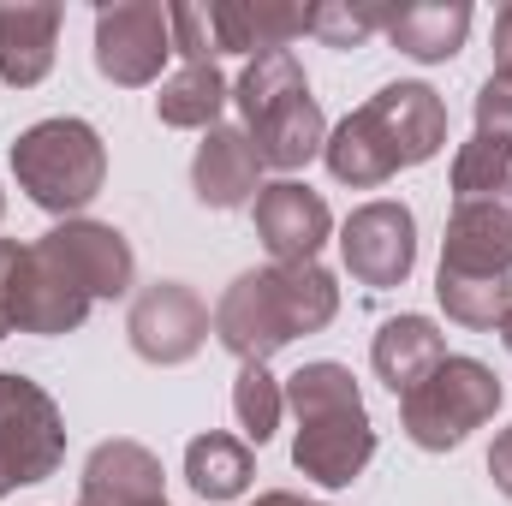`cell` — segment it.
Wrapping results in <instances>:
<instances>
[{
	"instance_id": "cb8c5ba5",
	"label": "cell",
	"mask_w": 512,
	"mask_h": 506,
	"mask_svg": "<svg viewBox=\"0 0 512 506\" xmlns=\"http://www.w3.org/2000/svg\"><path fill=\"white\" fill-rule=\"evenodd\" d=\"M512 185V149H501L495 137H465L459 155H453V197L459 203H477V197H501Z\"/></svg>"
},
{
	"instance_id": "4fadbf2b",
	"label": "cell",
	"mask_w": 512,
	"mask_h": 506,
	"mask_svg": "<svg viewBox=\"0 0 512 506\" xmlns=\"http://www.w3.org/2000/svg\"><path fill=\"white\" fill-rule=\"evenodd\" d=\"M441 268H447V274L512 280V185L501 197L453 203L447 239H441Z\"/></svg>"
},
{
	"instance_id": "8992f818",
	"label": "cell",
	"mask_w": 512,
	"mask_h": 506,
	"mask_svg": "<svg viewBox=\"0 0 512 506\" xmlns=\"http://www.w3.org/2000/svg\"><path fill=\"white\" fill-rule=\"evenodd\" d=\"M507 387L501 376L483 364V358H447L429 381H417L405 399H399V429L411 435V447L423 453H447L459 447L471 429H483L495 411H501Z\"/></svg>"
},
{
	"instance_id": "5bb4252c",
	"label": "cell",
	"mask_w": 512,
	"mask_h": 506,
	"mask_svg": "<svg viewBox=\"0 0 512 506\" xmlns=\"http://www.w3.org/2000/svg\"><path fill=\"white\" fill-rule=\"evenodd\" d=\"M42 245L72 268V280L90 298H126L131 292L137 256H131L120 227H108V221H60L54 233H42Z\"/></svg>"
},
{
	"instance_id": "5b68a950",
	"label": "cell",
	"mask_w": 512,
	"mask_h": 506,
	"mask_svg": "<svg viewBox=\"0 0 512 506\" xmlns=\"http://www.w3.org/2000/svg\"><path fill=\"white\" fill-rule=\"evenodd\" d=\"M12 179L36 209L72 221L102 197V179H108L102 131L90 120H36L12 143Z\"/></svg>"
},
{
	"instance_id": "9a60e30c",
	"label": "cell",
	"mask_w": 512,
	"mask_h": 506,
	"mask_svg": "<svg viewBox=\"0 0 512 506\" xmlns=\"http://www.w3.org/2000/svg\"><path fill=\"white\" fill-rule=\"evenodd\" d=\"M167 471L143 441H102L84 459L78 506H161Z\"/></svg>"
},
{
	"instance_id": "7c38bea8",
	"label": "cell",
	"mask_w": 512,
	"mask_h": 506,
	"mask_svg": "<svg viewBox=\"0 0 512 506\" xmlns=\"http://www.w3.org/2000/svg\"><path fill=\"white\" fill-rule=\"evenodd\" d=\"M251 215H256V239H262V251L274 256V262H316V251L334 233V215H328L322 191H310L298 179L262 185Z\"/></svg>"
},
{
	"instance_id": "d4e9b609",
	"label": "cell",
	"mask_w": 512,
	"mask_h": 506,
	"mask_svg": "<svg viewBox=\"0 0 512 506\" xmlns=\"http://www.w3.org/2000/svg\"><path fill=\"white\" fill-rule=\"evenodd\" d=\"M233 411H239V429L245 441H268L280 429V411H286V381L268 376V364H239L233 376Z\"/></svg>"
},
{
	"instance_id": "ba28073f",
	"label": "cell",
	"mask_w": 512,
	"mask_h": 506,
	"mask_svg": "<svg viewBox=\"0 0 512 506\" xmlns=\"http://www.w3.org/2000/svg\"><path fill=\"white\" fill-rule=\"evenodd\" d=\"M173 54V24L161 0H108L96 6V72L120 90H143L161 78Z\"/></svg>"
},
{
	"instance_id": "d6986e66",
	"label": "cell",
	"mask_w": 512,
	"mask_h": 506,
	"mask_svg": "<svg viewBox=\"0 0 512 506\" xmlns=\"http://www.w3.org/2000/svg\"><path fill=\"white\" fill-rule=\"evenodd\" d=\"M221 54H274L292 48V36L310 30V6H280V0H209Z\"/></svg>"
},
{
	"instance_id": "484cf974",
	"label": "cell",
	"mask_w": 512,
	"mask_h": 506,
	"mask_svg": "<svg viewBox=\"0 0 512 506\" xmlns=\"http://www.w3.org/2000/svg\"><path fill=\"white\" fill-rule=\"evenodd\" d=\"M393 6L382 0H316L310 6V36H322L328 48H364L376 30H387Z\"/></svg>"
},
{
	"instance_id": "e0dca14e",
	"label": "cell",
	"mask_w": 512,
	"mask_h": 506,
	"mask_svg": "<svg viewBox=\"0 0 512 506\" xmlns=\"http://www.w3.org/2000/svg\"><path fill=\"white\" fill-rule=\"evenodd\" d=\"M60 24L66 12L54 0H0V78L12 90H30L54 72Z\"/></svg>"
},
{
	"instance_id": "9c48e42d",
	"label": "cell",
	"mask_w": 512,
	"mask_h": 506,
	"mask_svg": "<svg viewBox=\"0 0 512 506\" xmlns=\"http://www.w3.org/2000/svg\"><path fill=\"white\" fill-rule=\"evenodd\" d=\"M126 334H131V352L143 364H191L203 352V340L215 334L209 322V304L197 298V286L185 280H155L131 298V316H126Z\"/></svg>"
},
{
	"instance_id": "30bf717a",
	"label": "cell",
	"mask_w": 512,
	"mask_h": 506,
	"mask_svg": "<svg viewBox=\"0 0 512 506\" xmlns=\"http://www.w3.org/2000/svg\"><path fill=\"white\" fill-rule=\"evenodd\" d=\"M340 256H346V274L370 292L387 286H405L411 268H417V221L405 203H358L340 227Z\"/></svg>"
},
{
	"instance_id": "7a4b0ae2",
	"label": "cell",
	"mask_w": 512,
	"mask_h": 506,
	"mask_svg": "<svg viewBox=\"0 0 512 506\" xmlns=\"http://www.w3.org/2000/svg\"><path fill=\"white\" fill-rule=\"evenodd\" d=\"M447 149V102L429 84H387L328 131L322 161L340 185L376 191L399 167H423Z\"/></svg>"
},
{
	"instance_id": "d6a6232c",
	"label": "cell",
	"mask_w": 512,
	"mask_h": 506,
	"mask_svg": "<svg viewBox=\"0 0 512 506\" xmlns=\"http://www.w3.org/2000/svg\"><path fill=\"white\" fill-rule=\"evenodd\" d=\"M161 506H167V501H161Z\"/></svg>"
},
{
	"instance_id": "603a6c76",
	"label": "cell",
	"mask_w": 512,
	"mask_h": 506,
	"mask_svg": "<svg viewBox=\"0 0 512 506\" xmlns=\"http://www.w3.org/2000/svg\"><path fill=\"white\" fill-rule=\"evenodd\" d=\"M435 298L459 328H501L512 310V280H483V274H435Z\"/></svg>"
},
{
	"instance_id": "f1b7e54d",
	"label": "cell",
	"mask_w": 512,
	"mask_h": 506,
	"mask_svg": "<svg viewBox=\"0 0 512 506\" xmlns=\"http://www.w3.org/2000/svg\"><path fill=\"white\" fill-rule=\"evenodd\" d=\"M495 78H512V6L495 12Z\"/></svg>"
},
{
	"instance_id": "2e32d148",
	"label": "cell",
	"mask_w": 512,
	"mask_h": 506,
	"mask_svg": "<svg viewBox=\"0 0 512 506\" xmlns=\"http://www.w3.org/2000/svg\"><path fill=\"white\" fill-rule=\"evenodd\" d=\"M191 191L203 209H245L262 191V155L239 126L203 131L197 161H191Z\"/></svg>"
},
{
	"instance_id": "52a82bcc",
	"label": "cell",
	"mask_w": 512,
	"mask_h": 506,
	"mask_svg": "<svg viewBox=\"0 0 512 506\" xmlns=\"http://www.w3.org/2000/svg\"><path fill=\"white\" fill-rule=\"evenodd\" d=\"M66 459V417L48 387L30 376H0V501L24 483L54 477Z\"/></svg>"
},
{
	"instance_id": "277c9868",
	"label": "cell",
	"mask_w": 512,
	"mask_h": 506,
	"mask_svg": "<svg viewBox=\"0 0 512 506\" xmlns=\"http://www.w3.org/2000/svg\"><path fill=\"white\" fill-rule=\"evenodd\" d=\"M233 102L245 114V137L256 143L262 167L298 173L304 161L322 155L328 120H322V108L310 96V78H304V66H298L292 48H274V54L245 60V72L233 84Z\"/></svg>"
},
{
	"instance_id": "7402d4cb",
	"label": "cell",
	"mask_w": 512,
	"mask_h": 506,
	"mask_svg": "<svg viewBox=\"0 0 512 506\" xmlns=\"http://www.w3.org/2000/svg\"><path fill=\"white\" fill-rule=\"evenodd\" d=\"M251 477H256L251 441H239V435L209 429V435H197V441L185 447V483H191L203 501H239V495L251 489Z\"/></svg>"
},
{
	"instance_id": "f546056e",
	"label": "cell",
	"mask_w": 512,
	"mask_h": 506,
	"mask_svg": "<svg viewBox=\"0 0 512 506\" xmlns=\"http://www.w3.org/2000/svg\"><path fill=\"white\" fill-rule=\"evenodd\" d=\"M251 506H316V501H304V495H286V489H274V495H256Z\"/></svg>"
},
{
	"instance_id": "ffe728a7",
	"label": "cell",
	"mask_w": 512,
	"mask_h": 506,
	"mask_svg": "<svg viewBox=\"0 0 512 506\" xmlns=\"http://www.w3.org/2000/svg\"><path fill=\"white\" fill-rule=\"evenodd\" d=\"M471 36V6L465 0H405L387 18V42L423 66H441L465 48Z\"/></svg>"
},
{
	"instance_id": "3957f363",
	"label": "cell",
	"mask_w": 512,
	"mask_h": 506,
	"mask_svg": "<svg viewBox=\"0 0 512 506\" xmlns=\"http://www.w3.org/2000/svg\"><path fill=\"white\" fill-rule=\"evenodd\" d=\"M286 405L298 417L292 435V465L322 483V489H346L364 477V465L376 459V423L364 411L358 376L334 358H316L304 370L286 376Z\"/></svg>"
},
{
	"instance_id": "83f0119b",
	"label": "cell",
	"mask_w": 512,
	"mask_h": 506,
	"mask_svg": "<svg viewBox=\"0 0 512 506\" xmlns=\"http://www.w3.org/2000/svg\"><path fill=\"white\" fill-rule=\"evenodd\" d=\"M489 477H495V489L512 501V429H501L495 447H489Z\"/></svg>"
},
{
	"instance_id": "4dcf8cb0",
	"label": "cell",
	"mask_w": 512,
	"mask_h": 506,
	"mask_svg": "<svg viewBox=\"0 0 512 506\" xmlns=\"http://www.w3.org/2000/svg\"><path fill=\"white\" fill-rule=\"evenodd\" d=\"M501 340H507V352H512V310L501 316Z\"/></svg>"
},
{
	"instance_id": "8fae6325",
	"label": "cell",
	"mask_w": 512,
	"mask_h": 506,
	"mask_svg": "<svg viewBox=\"0 0 512 506\" xmlns=\"http://www.w3.org/2000/svg\"><path fill=\"white\" fill-rule=\"evenodd\" d=\"M90 304L96 298L72 280V268L42 239L24 245L18 274H12V328L18 334H72V328H84Z\"/></svg>"
},
{
	"instance_id": "6da1fadb",
	"label": "cell",
	"mask_w": 512,
	"mask_h": 506,
	"mask_svg": "<svg viewBox=\"0 0 512 506\" xmlns=\"http://www.w3.org/2000/svg\"><path fill=\"white\" fill-rule=\"evenodd\" d=\"M340 310V286L322 262H268L239 274L215 304V340L239 364H268L298 334H322Z\"/></svg>"
},
{
	"instance_id": "1f68e13d",
	"label": "cell",
	"mask_w": 512,
	"mask_h": 506,
	"mask_svg": "<svg viewBox=\"0 0 512 506\" xmlns=\"http://www.w3.org/2000/svg\"><path fill=\"white\" fill-rule=\"evenodd\" d=\"M0 215H6V191H0Z\"/></svg>"
},
{
	"instance_id": "44dd1931",
	"label": "cell",
	"mask_w": 512,
	"mask_h": 506,
	"mask_svg": "<svg viewBox=\"0 0 512 506\" xmlns=\"http://www.w3.org/2000/svg\"><path fill=\"white\" fill-rule=\"evenodd\" d=\"M227 102H233V84L221 78V66H179L173 78H161L155 120L173 131H215Z\"/></svg>"
},
{
	"instance_id": "4316f807",
	"label": "cell",
	"mask_w": 512,
	"mask_h": 506,
	"mask_svg": "<svg viewBox=\"0 0 512 506\" xmlns=\"http://www.w3.org/2000/svg\"><path fill=\"white\" fill-rule=\"evenodd\" d=\"M477 137H495L512 149V78H489L477 90Z\"/></svg>"
},
{
	"instance_id": "ac0fdd59",
	"label": "cell",
	"mask_w": 512,
	"mask_h": 506,
	"mask_svg": "<svg viewBox=\"0 0 512 506\" xmlns=\"http://www.w3.org/2000/svg\"><path fill=\"white\" fill-rule=\"evenodd\" d=\"M370 364H376L387 393L405 399L417 381H429L447 364V340H441V328L429 316H393V322H382V334L370 346Z\"/></svg>"
}]
</instances>
